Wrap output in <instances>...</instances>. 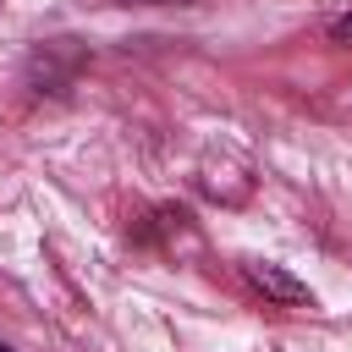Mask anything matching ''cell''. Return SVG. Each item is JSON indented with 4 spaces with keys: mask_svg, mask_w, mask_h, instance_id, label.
Returning a JSON list of instances; mask_svg holds the SVG:
<instances>
[{
    "mask_svg": "<svg viewBox=\"0 0 352 352\" xmlns=\"http://www.w3.org/2000/svg\"><path fill=\"white\" fill-rule=\"evenodd\" d=\"M242 275H248V286H253L264 302H280V308H314V292H308L297 275H286L280 264L248 258V264H242Z\"/></svg>",
    "mask_w": 352,
    "mask_h": 352,
    "instance_id": "obj_1",
    "label": "cell"
},
{
    "mask_svg": "<svg viewBox=\"0 0 352 352\" xmlns=\"http://www.w3.org/2000/svg\"><path fill=\"white\" fill-rule=\"evenodd\" d=\"M330 38H336V44H352V11H346V16H336V22H330Z\"/></svg>",
    "mask_w": 352,
    "mask_h": 352,
    "instance_id": "obj_2",
    "label": "cell"
},
{
    "mask_svg": "<svg viewBox=\"0 0 352 352\" xmlns=\"http://www.w3.org/2000/svg\"><path fill=\"white\" fill-rule=\"evenodd\" d=\"M121 6H187V0H121Z\"/></svg>",
    "mask_w": 352,
    "mask_h": 352,
    "instance_id": "obj_3",
    "label": "cell"
},
{
    "mask_svg": "<svg viewBox=\"0 0 352 352\" xmlns=\"http://www.w3.org/2000/svg\"><path fill=\"white\" fill-rule=\"evenodd\" d=\"M0 352H11V346H6V341H0Z\"/></svg>",
    "mask_w": 352,
    "mask_h": 352,
    "instance_id": "obj_4",
    "label": "cell"
}]
</instances>
